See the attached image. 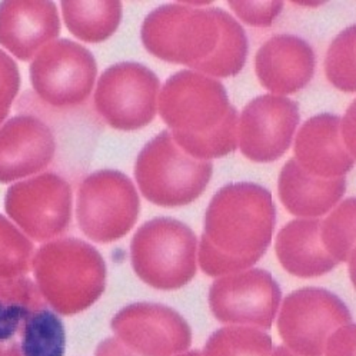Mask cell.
Segmentation results:
<instances>
[{
    "mask_svg": "<svg viewBox=\"0 0 356 356\" xmlns=\"http://www.w3.org/2000/svg\"><path fill=\"white\" fill-rule=\"evenodd\" d=\"M140 36L154 56L215 78L238 74L248 58L242 24L219 8L197 9L181 3L159 6L146 16Z\"/></svg>",
    "mask_w": 356,
    "mask_h": 356,
    "instance_id": "1",
    "label": "cell"
},
{
    "mask_svg": "<svg viewBox=\"0 0 356 356\" xmlns=\"http://www.w3.org/2000/svg\"><path fill=\"white\" fill-rule=\"evenodd\" d=\"M276 223L272 195L261 185H226L212 197L197 259L209 276L250 269L268 250Z\"/></svg>",
    "mask_w": 356,
    "mask_h": 356,
    "instance_id": "2",
    "label": "cell"
},
{
    "mask_svg": "<svg viewBox=\"0 0 356 356\" xmlns=\"http://www.w3.org/2000/svg\"><path fill=\"white\" fill-rule=\"evenodd\" d=\"M159 113L173 140L199 161L226 156L238 146V112L225 86L193 70L166 81L158 99Z\"/></svg>",
    "mask_w": 356,
    "mask_h": 356,
    "instance_id": "3",
    "label": "cell"
},
{
    "mask_svg": "<svg viewBox=\"0 0 356 356\" xmlns=\"http://www.w3.org/2000/svg\"><path fill=\"white\" fill-rule=\"evenodd\" d=\"M32 270L44 302L65 316L86 311L106 288V262L78 238L54 239L33 255Z\"/></svg>",
    "mask_w": 356,
    "mask_h": 356,
    "instance_id": "4",
    "label": "cell"
},
{
    "mask_svg": "<svg viewBox=\"0 0 356 356\" xmlns=\"http://www.w3.org/2000/svg\"><path fill=\"white\" fill-rule=\"evenodd\" d=\"M65 326L32 279H0V356H65Z\"/></svg>",
    "mask_w": 356,
    "mask_h": 356,
    "instance_id": "5",
    "label": "cell"
},
{
    "mask_svg": "<svg viewBox=\"0 0 356 356\" xmlns=\"http://www.w3.org/2000/svg\"><path fill=\"white\" fill-rule=\"evenodd\" d=\"M213 173L211 161H199L177 146L169 131L145 145L135 165L142 195L163 208H179L205 192Z\"/></svg>",
    "mask_w": 356,
    "mask_h": 356,
    "instance_id": "6",
    "label": "cell"
},
{
    "mask_svg": "<svg viewBox=\"0 0 356 356\" xmlns=\"http://www.w3.org/2000/svg\"><path fill=\"white\" fill-rule=\"evenodd\" d=\"M197 239L192 229L173 218L143 223L131 243L135 273L150 288L176 291L196 276Z\"/></svg>",
    "mask_w": 356,
    "mask_h": 356,
    "instance_id": "7",
    "label": "cell"
},
{
    "mask_svg": "<svg viewBox=\"0 0 356 356\" xmlns=\"http://www.w3.org/2000/svg\"><path fill=\"white\" fill-rule=\"evenodd\" d=\"M140 213V199L132 181L119 170H97L81 184L76 219L93 242L111 243L128 235Z\"/></svg>",
    "mask_w": 356,
    "mask_h": 356,
    "instance_id": "8",
    "label": "cell"
},
{
    "mask_svg": "<svg viewBox=\"0 0 356 356\" xmlns=\"http://www.w3.org/2000/svg\"><path fill=\"white\" fill-rule=\"evenodd\" d=\"M161 82L149 67L122 62L108 67L97 81L95 106L111 128L138 131L156 116Z\"/></svg>",
    "mask_w": 356,
    "mask_h": 356,
    "instance_id": "9",
    "label": "cell"
},
{
    "mask_svg": "<svg viewBox=\"0 0 356 356\" xmlns=\"http://www.w3.org/2000/svg\"><path fill=\"white\" fill-rule=\"evenodd\" d=\"M352 315L342 299L322 288H303L284 300L277 330L285 346L302 356H322L327 339Z\"/></svg>",
    "mask_w": 356,
    "mask_h": 356,
    "instance_id": "10",
    "label": "cell"
},
{
    "mask_svg": "<svg viewBox=\"0 0 356 356\" xmlns=\"http://www.w3.org/2000/svg\"><path fill=\"white\" fill-rule=\"evenodd\" d=\"M97 65L89 49L69 39L44 46L31 65V82L47 105L66 109L82 105L96 82Z\"/></svg>",
    "mask_w": 356,
    "mask_h": 356,
    "instance_id": "11",
    "label": "cell"
},
{
    "mask_svg": "<svg viewBox=\"0 0 356 356\" xmlns=\"http://www.w3.org/2000/svg\"><path fill=\"white\" fill-rule=\"evenodd\" d=\"M5 211L31 241L50 242L70 225V185L52 172L17 182L6 192Z\"/></svg>",
    "mask_w": 356,
    "mask_h": 356,
    "instance_id": "12",
    "label": "cell"
},
{
    "mask_svg": "<svg viewBox=\"0 0 356 356\" xmlns=\"http://www.w3.org/2000/svg\"><path fill=\"white\" fill-rule=\"evenodd\" d=\"M281 299L273 276L253 268L216 279L209 291V308L222 323L270 329Z\"/></svg>",
    "mask_w": 356,
    "mask_h": 356,
    "instance_id": "13",
    "label": "cell"
},
{
    "mask_svg": "<svg viewBox=\"0 0 356 356\" xmlns=\"http://www.w3.org/2000/svg\"><path fill=\"white\" fill-rule=\"evenodd\" d=\"M111 326L115 338L138 356H176L192 343L185 318L161 303H132L113 316Z\"/></svg>",
    "mask_w": 356,
    "mask_h": 356,
    "instance_id": "14",
    "label": "cell"
},
{
    "mask_svg": "<svg viewBox=\"0 0 356 356\" xmlns=\"http://www.w3.org/2000/svg\"><path fill=\"white\" fill-rule=\"evenodd\" d=\"M296 102L285 96H258L245 106L238 123L242 154L258 163L282 158L291 147L299 124Z\"/></svg>",
    "mask_w": 356,
    "mask_h": 356,
    "instance_id": "15",
    "label": "cell"
},
{
    "mask_svg": "<svg viewBox=\"0 0 356 356\" xmlns=\"http://www.w3.org/2000/svg\"><path fill=\"white\" fill-rule=\"evenodd\" d=\"M56 140L49 126L19 115L0 128V184H10L42 172L54 161Z\"/></svg>",
    "mask_w": 356,
    "mask_h": 356,
    "instance_id": "16",
    "label": "cell"
},
{
    "mask_svg": "<svg viewBox=\"0 0 356 356\" xmlns=\"http://www.w3.org/2000/svg\"><path fill=\"white\" fill-rule=\"evenodd\" d=\"M54 2H5L0 5V44L20 59L31 60L60 35Z\"/></svg>",
    "mask_w": 356,
    "mask_h": 356,
    "instance_id": "17",
    "label": "cell"
},
{
    "mask_svg": "<svg viewBox=\"0 0 356 356\" xmlns=\"http://www.w3.org/2000/svg\"><path fill=\"white\" fill-rule=\"evenodd\" d=\"M338 115L322 113L303 123L295 139V161L307 172L334 179L346 175L355 165L341 131Z\"/></svg>",
    "mask_w": 356,
    "mask_h": 356,
    "instance_id": "18",
    "label": "cell"
},
{
    "mask_svg": "<svg viewBox=\"0 0 356 356\" xmlns=\"http://www.w3.org/2000/svg\"><path fill=\"white\" fill-rule=\"evenodd\" d=\"M255 69L261 85L269 92L295 93L312 81L315 54L303 39L293 35H277L258 50Z\"/></svg>",
    "mask_w": 356,
    "mask_h": 356,
    "instance_id": "19",
    "label": "cell"
},
{
    "mask_svg": "<svg viewBox=\"0 0 356 356\" xmlns=\"http://www.w3.org/2000/svg\"><path fill=\"white\" fill-rule=\"evenodd\" d=\"M279 199L286 211L302 219H316L332 211L346 192V179L315 176L292 158L279 175Z\"/></svg>",
    "mask_w": 356,
    "mask_h": 356,
    "instance_id": "20",
    "label": "cell"
},
{
    "mask_svg": "<svg viewBox=\"0 0 356 356\" xmlns=\"http://www.w3.org/2000/svg\"><path fill=\"white\" fill-rule=\"evenodd\" d=\"M276 257L282 268L298 277H318L337 268L321 239L319 219H295L276 236Z\"/></svg>",
    "mask_w": 356,
    "mask_h": 356,
    "instance_id": "21",
    "label": "cell"
},
{
    "mask_svg": "<svg viewBox=\"0 0 356 356\" xmlns=\"http://www.w3.org/2000/svg\"><path fill=\"white\" fill-rule=\"evenodd\" d=\"M60 8L69 32L88 43L108 40L122 19L120 2H62Z\"/></svg>",
    "mask_w": 356,
    "mask_h": 356,
    "instance_id": "22",
    "label": "cell"
},
{
    "mask_svg": "<svg viewBox=\"0 0 356 356\" xmlns=\"http://www.w3.org/2000/svg\"><path fill=\"white\" fill-rule=\"evenodd\" d=\"M272 349V339L265 330L231 325L215 330L202 356H270Z\"/></svg>",
    "mask_w": 356,
    "mask_h": 356,
    "instance_id": "23",
    "label": "cell"
},
{
    "mask_svg": "<svg viewBox=\"0 0 356 356\" xmlns=\"http://www.w3.org/2000/svg\"><path fill=\"white\" fill-rule=\"evenodd\" d=\"M355 199L349 197L321 220V239L326 252L337 262H349L353 265L355 258Z\"/></svg>",
    "mask_w": 356,
    "mask_h": 356,
    "instance_id": "24",
    "label": "cell"
},
{
    "mask_svg": "<svg viewBox=\"0 0 356 356\" xmlns=\"http://www.w3.org/2000/svg\"><path fill=\"white\" fill-rule=\"evenodd\" d=\"M32 241L0 213V279L26 276L32 270Z\"/></svg>",
    "mask_w": 356,
    "mask_h": 356,
    "instance_id": "25",
    "label": "cell"
},
{
    "mask_svg": "<svg viewBox=\"0 0 356 356\" xmlns=\"http://www.w3.org/2000/svg\"><path fill=\"white\" fill-rule=\"evenodd\" d=\"M355 39L356 33L352 24L330 43L325 59V72L329 82L348 93H353L356 89Z\"/></svg>",
    "mask_w": 356,
    "mask_h": 356,
    "instance_id": "26",
    "label": "cell"
},
{
    "mask_svg": "<svg viewBox=\"0 0 356 356\" xmlns=\"http://www.w3.org/2000/svg\"><path fill=\"white\" fill-rule=\"evenodd\" d=\"M20 88L16 62L0 49V124L8 118Z\"/></svg>",
    "mask_w": 356,
    "mask_h": 356,
    "instance_id": "27",
    "label": "cell"
},
{
    "mask_svg": "<svg viewBox=\"0 0 356 356\" xmlns=\"http://www.w3.org/2000/svg\"><path fill=\"white\" fill-rule=\"evenodd\" d=\"M242 22L255 28H268L284 9L282 2H229Z\"/></svg>",
    "mask_w": 356,
    "mask_h": 356,
    "instance_id": "28",
    "label": "cell"
},
{
    "mask_svg": "<svg viewBox=\"0 0 356 356\" xmlns=\"http://www.w3.org/2000/svg\"><path fill=\"white\" fill-rule=\"evenodd\" d=\"M356 327L353 323L339 327L326 342L325 356H355Z\"/></svg>",
    "mask_w": 356,
    "mask_h": 356,
    "instance_id": "29",
    "label": "cell"
},
{
    "mask_svg": "<svg viewBox=\"0 0 356 356\" xmlns=\"http://www.w3.org/2000/svg\"><path fill=\"white\" fill-rule=\"evenodd\" d=\"M95 356H138V355L131 352L116 338H108L99 343V346L96 348Z\"/></svg>",
    "mask_w": 356,
    "mask_h": 356,
    "instance_id": "30",
    "label": "cell"
},
{
    "mask_svg": "<svg viewBox=\"0 0 356 356\" xmlns=\"http://www.w3.org/2000/svg\"><path fill=\"white\" fill-rule=\"evenodd\" d=\"M341 131L349 150L355 154V102H352L343 119H341Z\"/></svg>",
    "mask_w": 356,
    "mask_h": 356,
    "instance_id": "31",
    "label": "cell"
},
{
    "mask_svg": "<svg viewBox=\"0 0 356 356\" xmlns=\"http://www.w3.org/2000/svg\"><path fill=\"white\" fill-rule=\"evenodd\" d=\"M270 356H302V355H298V353L292 352L286 346H277V348L272 349V355Z\"/></svg>",
    "mask_w": 356,
    "mask_h": 356,
    "instance_id": "32",
    "label": "cell"
},
{
    "mask_svg": "<svg viewBox=\"0 0 356 356\" xmlns=\"http://www.w3.org/2000/svg\"><path fill=\"white\" fill-rule=\"evenodd\" d=\"M176 356H202V352H199V350H191V352H184V353L176 355Z\"/></svg>",
    "mask_w": 356,
    "mask_h": 356,
    "instance_id": "33",
    "label": "cell"
}]
</instances>
